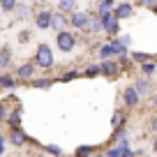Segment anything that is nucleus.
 <instances>
[{
    "label": "nucleus",
    "instance_id": "6",
    "mask_svg": "<svg viewBox=\"0 0 157 157\" xmlns=\"http://www.w3.org/2000/svg\"><path fill=\"white\" fill-rule=\"evenodd\" d=\"M132 88L136 90L139 97H141V95H150V93H152V81H150V78H146V76H139L136 83H134Z\"/></svg>",
    "mask_w": 157,
    "mask_h": 157
},
{
    "label": "nucleus",
    "instance_id": "9",
    "mask_svg": "<svg viewBox=\"0 0 157 157\" xmlns=\"http://www.w3.org/2000/svg\"><path fill=\"white\" fill-rule=\"evenodd\" d=\"M35 25H37L39 30H49L51 28V12L49 10H42L35 14Z\"/></svg>",
    "mask_w": 157,
    "mask_h": 157
},
{
    "label": "nucleus",
    "instance_id": "8",
    "mask_svg": "<svg viewBox=\"0 0 157 157\" xmlns=\"http://www.w3.org/2000/svg\"><path fill=\"white\" fill-rule=\"evenodd\" d=\"M51 28H53L56 33L67 30V16L60 14V12H51Z\"/></svg>",
    "mask_w": 157,
    "mask_h": 157
},
{
    "label": "nucleus",
    "instance_id": "22",
    "mask_svg": "<svg viewBox=\"0 0 157 157\" xmlns=\"http://www.w3.org/2000/svg\"><path fill=\"white\" fill-rule=\"evenodd\" d=\"M132 60H134V63H139V65H143V63H148V60H150V53H146V51H134V53H132Z\"/></svg>",
    "mask_w": 157,
    "mask_h": 157
},
{
    "label": "nucleus",
    "instance_id": "34",
    "mask_svg": "<svg viewBox=\"0 0 157 157\" xmlns=\"http://www.w3.org/2000/svg\"><path fill=\"white\" fill-rule=\"evenodd\" d=\"M2 120H7V109L0 104V123H2Z\"/></svg>",
    "mask_w": 157,
    "mask_h": 157
},
{
    "label": "nucleus",
    "instance_id": "18",
    "mask_svg": "<svg viewBox=\"0 0 157 157\" xmlns=\"http://www.w3.org/2000/svg\"><path fill=\"white\" fill-rule=\"evenodd\" d=\"M76 2H74V0H60L58 2V12L60 14H65V12H76Z\"/></svg>",
    "mask_w": 157,
    "mask_h": 157
},
{
    "label": "nucleus",
    "instance_id": "20",
    "mask_svg": "<svg viewBox=\"0 0 157 157\" xmlns=\"http://www.w3.org/2000/svg\"><path fill=\"white\" fill-rule=\"evenodd\" d=\"M14 12H16V19H28V14H30V5H25V2H16Z\"/></svg>",
    "mask_w": 157,
    "mask_h": 157
},
{
    "label": "nucleus",
    "instance_id": "13",
    "mask_svg": "<svg viewBox=\"0 0 157 157\" xmlns=\"http://www.w3.org/2000/svg\"><path fill=\"white\" fill-rule=\"evenodd\" d=\"M12 67V51L10 49H0V74L5 69Z\"/></svg>",
    "mask_w": 157,
    "mask_h": 157
},
{
    "label": "nucleus",
    "instance_id": "24",
    "mask_svg": "<svg viewBox=\"0 0 157 157\" xmlns=\"http://www.w3.org/2000/svg\"><path fill=\"white\" fill-rule=\"evenodd\" d=\"M44 150L49 152V155H53V157H60V155H63V148L56 146V143H49V146H44Z\"/></svg>",
    "mask_w": 157,
    "mask_h": 157
},
{
    "label": "nucleus",
    "instance_id": "29",
    "mask_svg": "<svg viewBox=\"0 0 157 157\" xmlns=\"http://www.w3.org/2000/svg\"><path fill=\"white\" fill-rule=\"evenodd\" d=\"M76 76H78V69H69L67 74H63V76H60V81L65 83V81H72V78H76Z\"/></svg>",
    "mask_w": 157,
    "mask_h": 157
},
{
    "label": "nucleus",
    "instance_id": "19",
    "mask_svg": "<svg viewBox=\"0 0 157 157\" xmlns=\"http://www.w3.org/2000/svg\"><path fill=\"white\" fill-rule=\"evenodd\" d=\"M97 56H99V63H104V60H111V56H113L111 44H102V46H99V51H97Z\"/></svg>",
    "mask_w": 157,
    "mask_h": 157
},
{
    "label": "nucleus",
    "instance_id": "21",
    "mask_svg": "<svg viewBox=\"0 0 157 157\" xmlns=\"http://www.w3.org/2000/svg\"><path fill=\"white\" fill-rule=\"evenodd\" d=\"M51 86H53L51 78H33V88H37V90H49Z\"/></svg>",
    "mask_w": 157,
    "mask_h": 157
},
{
    "label": "nucleus",
    "instance_id": "4",
    "mask_svg": "<svg viewBox=\"0 0 157 157\" xmlns=\"http://www.w3.org/2000/svg\"><path fill=\"white\" fill-rule=\"evenodd\" d=\"M88 19H90V14L88 12H72V16H67V23L72 25L74 30H83L86 28V23H88Z\"/></svg>",
    "mask_w": 157,
    "mask_h": 157
},
{
    "label": "nucleus",
    "instance_id": "10",
    "mask_svg": "<svg viewBox=\"0 0 157 157\" xmlns=\"http://www.w3.org/2000/svg\"><path fill=\"white\" fill-rule=\"evenodd\" d=\"M30 139H28V134H23L21 129H10V146H16V148H21V146H25Z\"/></svg>",
    "mask_w": 157,
    "mask_h": 157
},
{
    "label": "nucleus",
    "instance_id": "23",
    "mask_svg": "<svg viewBox=\"0 0 157 157\" xmlns=\"http://www.w3.org/2000/svg\"><path fill=\"white\" fill-rule=\"evenodd\" d=\"M12 88H16V78L10 74H2V90H12Z\"/></svg>",
    "mask_w": 157,
    "mask_h": 157
},
{
    "label": "nucleus",
    "instance_id": "14",
    "mask_svg": "<svg viewBox=\"0 0 157 157\" xmlns=\"http://www.w3.org/2000/svg\"><path fill=\"white\" fill-rule=\"evenodd\" d=\"M113 150H116V157H134V150L129 148L127 141H120L116 148H113Z\"/></svg>",
    "mask_w": 157,
    "mask_h": 157
},
{
    "label": "nucleus",
    "instance_id": "37",
    "mask_svg": "<svg viewBox=\"0 0 157 157\" xmlns=\"http://www.w3.org/2000/svg\"><path fill=\"white\" fill-rule=\"evenodd\" d=\"M0 90H2V74H0Z\"/></svg>",
    "mask_w": 157,
    "mask_h": 157
},
{
    "label": "nucleus",
    "instance_id": "3",
    "mask_svg": "<svg viewBox=\"0 0 157 157\" xmlns=\"http://www.w3.org/2000/svg\"><path fill=\"white\" fill-rule=\"evenodd\" d=\"M111 14H113V19H116L118 23H120L123 19H132V16H134V5H132V2H120V5L113 7Z\"/></svg>",
    "mask_w": 157,
    "mask_h": 157
},
{
    "label": "nucleus",
    "instance_id": "12",
    "mask_svg": "<svg viewBox=\"0 0 157 157\" xmlns=\"http://www.w3.org/2000/svg\"><path fill=\"white\" fill-rule=\"evenodd\" d=\"M21 118H23V109L16 106L12 113H7V120H10L12 129H21Z\"/></svg>",
    "mask_w": 157,
    "mask_h": 157
},
{
    "label": "nucleus",
    "instance_id": "1",
    "mask_svg": "<svg viewBox=\"0 0 157 157\" xmlns=\"http://www.w3.org/2000/svg\"><path fill=\"white\" fill-rule=\"evenodd\" d=\"M33 65H37V67H42V69L53 67V51H51L49 44H39L37 46V53H35V63Z\"/></svg>",
    "mask_w": 157,
    "mask_h": 157
},
{
    "label": "nucleus",
    "instance_id": "15",
    "mask_svg": "<svg viewBox=\"0 0 157 157\" xmlns=\"http://www.w3.org/2000/svg\"><path fill=\"white\" fill-rule=\"evenodd\" d=\"M86 33H88V35H97L99 33V30H102V25H99V21H97V16H90V19H88V23H86Z\"/></svg>",
    "mask_w": 157,
    "mask_h": 157
},
{
    "label": "nucleus",
    "instance_id": "17",
    "mask_svg": "<svg viewBox=\"0 0 157 157\" xmlns=\"http://www.w3.org/2000/svg\"><path fill=\"white\" fill-rule=\"evenodd\" d=\"M109 44H111V49H113V56H120V58H127V53H129V51L125 49V46L120 44L118 39H111Z\"/></svg>",
    "mask_w": 157,
    "mask_h": 157
},
{
    "label": "nucleus",
    "instance_id": "36",
    "mask_svg": "<svg viewBox=\"0 0 157 157\" xmlns=\"http://www.w3.org/2000/svg\"><path fill=\"white\" fill-rule=\"evenodd\" d=\"M90 157H104V152H93Z\"/></svg>",
    "mask_w": 157,
    "mask_h": 157
},
{
    "label": "nucleus",
    "instance_id": "7",
    "mask_svg": "<svg viewBox=\"0 0 157 157\" xmlns=\"http://www.w3.org/2000/svg\"><path fill=\"white\" fill-rule=\"evenodd\" d=\"M33 76H35V65L33 63L19 65V69H16V81H30Z\"/></svg>",
    "mask_w": 157,
    "mask_h": 157
},
{
    "label": "nucleus",
    "instance_id": "25",
    "mask_svg": "<svg viewBox=\"0 0 157 157\" xmlns=\"http://www.w3.org/2000/svg\"><path fill=\"white\" fill-rule=\"evenodd\" d=\"M14 7H16V0H2L0 2V12H14Z\"/></svg>",
    "mask_w": 157,
    "mask_h": 157
},
{
    "label": "nucleus",
    "instance_id": "33",
    "mask_svg": "<svg viewBox=\"0 0 157 157\" xmlns=\"http://www.w3.org/2000/svg\"><path fill=\"white\" fill-rule=\"evenodd\" d=\"M116 139H120V141H127V129H125V127H116Z\"/></svg>",
    "mask_w": 157,
    "mask_h": 157
},
{
    "label": "nucleus",
    "instance_id": "31",
    "mask_svg": "<svg viewBox=\"0 0 157 157\" xmlns=\"http://www.w3.org/2000/svg\"><path fill=\"white\" fill-rule=\"evenodd\" d=\"M30 37H33V33H30V30H21V33H19V42H21V44L30 42Z\"/></svg>",
    "mask_w": 157,
    "mask_h": 157
},
{
    "label": "nucleus",
    "instance_id": "16",
    "mask_svg": "<svg viewBox=\"0 0 157 157\" xmlns=\"http://www.w3.org/2000/svg\"><path fill=\"white\" fill-rule=\"evenodd\" d=\"M155 63L152 60H148V63H143V65H139V72H141V76H146V78H150L152 74H155Z\"/></svg>",
    "mask_w": 157,
    "mask_h": 157
},
{
    "label": "nucleus",
    "instance_id": "26",
    "mask_svg": "<svg viewBox=\"0 0 157 157\" xmlns=\"http://www.w3.org/2000/svg\"><path fill=\"white\" fill-rule=\"evenodd\" d=\"M93 155V148L90 146H78L76 148V157H90Z\"/></svg>",
    "mask_w": 157,
    "mask_h": 157
},
{
    "label": "nucleus",
    "instance_id": "5",
    "mask_svg": "<svg viewBox=\"0 0 157 157\" xmlns=\"http://www.w3.org/2000/svg\"><path fill=\"white\" fill-rule=\"evenodd\" d=\"M123 102H125V106H127V109H136V106H139V102H141V97H139L136 90L129 86V88H125V90H123Z\"/></svg>",
    "mask_w": 157,
    "mask_h": 157
},
{
    "label": "nucleus",
    "instance_id": "11",
    "mask_svg": "<svg viewBox=\"0 0 157 157\" xmlns=\"http://www.w3.org/2000/svg\"><path fill=\"white\" fill-rule=\"evenodd\" d=\"M118 63L116 60H104V63H99V74H104V76H116L118 74Z\"/></svg>",
    "mask_w": 157,
    "mask_h": 157
},
{
    "label": "nucleus",
    "instance_id": "35",
    "mask_svg": "<svg viewBox=\"0 0 157 157\" xmlns=\"http://www.w3.org/2000/svg\"><path fill=\"white\" fill-rule=\"evenodd\" d=\"M2 152H5V136L0 134V157H2Z\"/></svg>",
    "mask_w": 157,
    "mask_h": 157
},
{
    "label": "nucleus",
    "instance_id": "2",
    "mask_svg": "<svg viewBox=\"0 0 157 157\" xmlns=\"http://www.w3.org/2000/svg\"><path fill=\"white\" fill-rule=\"evenodd\" d=\"M56 44H58V49L63 53H72L74 46H76V35L69 33V30H63V33L56 35Z\"/></svg>",
    "mask_w": 157,
    "mask_h": 157
},
{
    "label": "nucleus",
    "instance_id": "28",
    "mask_svg": "<svg viewBox=\"0 0 157 157\" xmlns=\"http://www.w3.org/2000/svg\"><path fill=\"white\" fill-rule=\"evenodd\" d=\"M83 74L86 76H97L99 74V65H88V67L83 69Z\"/></svg>",
    "mask_w": 157,
    "mask_h": 157
},
{
    "label": "nucleus",
    "instance_id": "27",
    "mask_svg": "<svg viewBox=\"0 0 157 157\" xmlns=\"http://www.w3.org/2000/svg\"><path fill=\"white\" fill-rule=\"evenodd\" d=\"M113 7H116L113 0H102L99 2V12H113Z\"/></svg>",
    "mask_w": 157,
    "mask_h": 157
},
{
    "label": "nucleus",
    "instance_id": "30",
    "mask_svg": "<svg viewBox=\"0 0 157 157\" xmlns=\"http://www.w3.org/2000/svg\"><path fill=\"white\" fill-rule=\"evenodd\" d=\"M123 120H125V116H123L120 111H116V113H113V118H111L113 127H118V125H123Z\"/></svg>",
    "mask_w": 157,
    "mask_h": 157
},
{
    "label": "nucleus",
    "instance_id": "32",
    "mask_svg": "<svg viewBox=\"0 0 157 157\" xmlns=\"http://www.w3.org/2000/svg\"><path fill=\"white\" fill-rule=\"evenodd\" d=\"M118 30H120V23H118V21H113V23L106 28V33L111 35V37H116V35H118Z\"/></svg>",
    "mask_w": 157,
    "mask_h": 157
}]
</instances>
